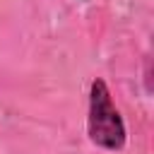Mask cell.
I'll use <instances>...</instances> for the list:
<instances>
[{
  "label": "cell",
  "mask_w": 154,
  "mask_h": 154,
  "mask_svg": "<svg viewBox=\"0 0 154 154\" xmlns=\"http://www.w3.org/2000/svg\"><path fill=\"white\" fill-rule=\"evenodd\" d=\"M87 132L91 144L106 149V152H118L125 147L128 132L120 111L113 106L111 89L108 84L96 77L89 87V116H87Z\"/></svg>",
  "instance_id": "6da1fadb"
}]
</instances>
